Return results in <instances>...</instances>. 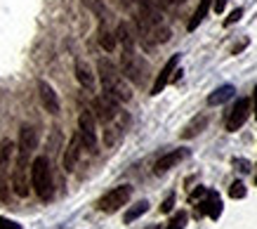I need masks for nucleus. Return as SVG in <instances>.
I'll list each match as a JSON object with an SVG mask.
<instances>
[{
    "mask_svg": "<svg viewBox=\"0 0 257 229\" xmlns=\"http://www.w3.org/2000/svg\"><path fill=\"white\" fill-rule=\"evenodd\" d=\"M189 156V151L187 149H177V151H170V154H165V156H161L156 161V166H154V173L156 175H163L168 173L170 168H175L182 161V158H187Z\"/></svg>",
    "mask_w": 257,
    "mask_h": 229,
    "instance_id": "2eb2a0df",
    "label": "nucleus"
},
{
    "mask_svg": "<svg viewBox=\"0 0 257 229\" xmlns=\"http://www.w3.org/2000/svg\"><path fill=\"white\" fill-rule=\"evenodd\" d=\"M97 71H99V80H101V90L104 95L116 99V102H127L130 99V90L123 83V76L118 73V69L109 59H99L97 62Z\"/></svg>",
    "mask_w": 257,
    "mask_h": 229,
    "instance_id": "f257e3e1",
    "label": "nucleus"
},
{
    "mask_svg": "<svg viewBox=\"0 0 257 229\" xmlns=\"http://www.w3.org/2000/svg\"><path fill=\"white\" fill-rule=\"evenodd\" d=\"M205 191H208L205 187H198V189H194L191 194H189V201H198V198H203V196H205Z\"/></svg>",
    "mask_w": 257,
    "mask_h": 229,
    "instance_id": "cd10ccee",
    "label": "nucleus"
},
{
    "mask_svg": "<svg viewBox=\"0 0 257 229\" xmlns=\"http://www.w3.org/2000/svg\"><path fill=\"white\" fill-rule=\"evenodd\" d=\"M38 92H40V102H43V106H45L47 113H59V97H57L55 87L50 85V83H45V80H40L38 83Z\"/></svg>",
    "mask_w": 257,
    "mask_h": 229,
    "instance_id": "ddd939ff",
    "label": "nucleus"
},
{
    "mask_svg": "<svg viewBox=\"0 0 257 229\" xmlns=\"http://www.w3.org/2000/svg\"><path fill=\"white\" fill-rule=\"evenodd\" d=\"M80 147H83V142H80L78 133H76L73 137H71V142H69V147H66V151H64V170H66V173L76 170V166H78Z\"/></svg>",
    "mask_w": 257,
    "mask_h": 229,
    "instance_id": "4468645a",
    "label": "nucleus"
},
{
    "mask_svg": "<svg viewBox=\"0 0 257 229\" xmlns=\"http://www.w3.org/2000/svg\"><path fill=\"white\" fill-rule=\"evenodd\" d=\"M130 196H133V187H130V184H120L116 189H111L109 194H104V196L99 198L97 208H99L101 213H116V210H120V208L130 201Z\"/></svg>",
    "mask_w": 257,
    "mask_h": 229,
    "instance_id": "20e7f679",
    "label": "nucleus"
},
{
    "mask_svg": "<svg viewBox=\"0 0 257 229\" xmlns=\"http://www.w3.org/2000/svg\"><path fill=\"white\" fill-rule=\"evenodd\" d=\"M120 71L125 78H130L135 85H142L147 78V64L142 62L140 55H135V50H123L120 55Z\"/></svg>",
    "mask_w": 257,
    "mask_h": 229,
    "instance_id": "7ed1b4c3",
    "label": "nucleus"
},
{
    "mask_svg": "<svg viewBox=\"0 0 257 229\" xmlns=\"http://www.w3.org/2000/svg\"><path fill=\"white\" fill-rule=\"evenodd\" d=\"M241 17H243V8H236L234 12H231V15L226 17L224 26H231V24H234V22H238V19H241Z\"/></svg>",
    "mask_w": 257,
    "mask_h": 229,
    "instance_id": "393cba45",
    "label": "nucleus"
},
{
    "mask_svg": "<svg viewBox=\"0 0 257 229\" xmlns=\"http://www.w3.org/2000/svg\"><path fill=\"white\" fill-rule=\"evenodd\" d=\"M92 106H94V111H97V119H99L101 123H111V121L118 116V102L106 95L97 97Z\"/></svg>",
    "mask_w": 257,
    "mask_h": 229,
    "instance_id": "9b49d317",
    "label": "nucleus"
},
{
    "mask_svg": "<svg viewBox=\"0 0 257 229\" xmlns=\"http://www.w3.org/2000/svg\"><path fill=\"white\" fill-rule=\"evenodd\" d=\"M224 8H226V0H215V12H224Z\"/></svg>",
    "mask_w": 257,
    "mask_h": 229,
    "instance_id": "c756f323",
    "label": "nucleus"
},
{
    "mask_svg": "<svg viewBox=\"0 0 257 229\" xmlns=\"http://www.w3.org/2000/svg\"><path fill=\"white\" fill-rule=\"evenodd\" d=\"M177 64H179V55H172L170 59L165 62V66L161 69V73L156 76L154 85H151V95H161V92H163V87L172 80V73L177 71Z\"/></svg>",
    "mask_w": 257,
    "mask_h": 229,
    "instance_id": "1a4fd4ad",
    "label": "nucleus"
},
{
    "mask_svg": "<svg viewBox=\"0 0 257 229\" xmlns=\"http://www.w3.org/2000/svg\"><path fill=\"white\" fill-rule=\"evenodd\" d=\"M123 5L125 8H130V5H133V0H123Z\"/></svg>",
    "mask_w": 257,
    "mask_h": 229,
    "instance_id": "473e14b6",
    "label": "nucleus"
},
{
    "mask_svg": "<svg viewBox=\"0 0 257 229\" xmlns=\"http://www.w3.org/2000/svg\"><path fill=\"white\" fill-rule=\"evenodd\" d=\"M172 5H182V3H187V0H170Z\"/></svg>",
    "mask_w": 257,
    "mask_h": 229,
    "instance_id": "2f4dec72",
    "label": "nucleus"
},
{
    "mask_svg": "<svg viewBox=\"0 0 257 229\" xmlns=\"http://www.w3.org/2000/svg\"><path fill=\"white\" fill-rule=\"evenodd\" d=\"M255 184H257V175H255Z\"/></svg>",
    "mask_w": 257,
    "mask_h": 229,
    "instance_id": "f704fd0d",
    "label": "nucleus"
},
{
    "mask_svg": "<svg viewBox=\"0 0 257 229\" xmlns=\"http://www.w3.org/2000/svg\"><path fill=\"white\" fill-rule=\"evenodd\" d=\"M31 187L36 189L43 201L52 198V170H50V161L47 156L33 158L31 163Z\"/></svg>",
    "mask_w": 257,
    "mask_h": 229,
    "instance_id": "f03ea898",
    "label": "nucleus"
},
{
    "mask_svg": "<svg viewBox=\"0 0 257 229\" xmlns=\"http://www.w3.org/2000/svg\"><path fill=\"white\" fill-rule=\"evenodd\" d=\"M0 229H22V224L10 220V217H0Z\"/></svg>",
    "mask_w": 257,
    "mask_h": 229,
    "instance_id": "a878e982",
    "label": "nucleus"
},
{
    "mask_svg": "<svg viewBox=\"0 0 257 229\" xmlns=\"http://www.w3.org/2000/svg\"><path fill=\"white\" fill-rule=\"evenodd\" d=\"M151 229H161V227H151Z\"/></svg>",
    "mask_w": 257,
    "mask_h": 229,
    "instance_id": "72a5a7b5",
    "label": "nucleus"
},
{
    "mask_svg": "<svg viewBox=\"0 0 257 229\" xmlns=\"http://www.w3.org/2000/svg\"><path fill=\"white\" fill-rule=\"evenodd\" d=\"M76 78H78V83L83 87H87V90H92L94 87V76H92V71H90V66H87L85 62H76Z\"/></svg>",
    "mask_w": 257,
    "mask_h": 229,
    "instance_id": "a211bd4d",
    "label": "nucleus"
},
{
    "mask_svg": "<svg viewBox=\"0 0 257 229\" xmlns=\"http://www.w3.org/2000/svg\"><path fill=\"white\" fill-rule=\"evenodd\" d=\"M252 102H255V119H257V87H255V92H252Z\"/></svg>",
    "mask_w": 257,
    "mask_h": 229,
    "instance_id": "7c9ffc66",
    "label": "nucleus"
},
{
    "mask_svg": "<svg viewBox=\"0 0 257 229\" xmlns=\"http://www.w3.org/2000/svg\"><path fill=\"white\" fill-rule=\"evenodd\" d=\"M250 116V99H236V104L231 106V111H229V116H226V130L229 133H236L238 128L248 121Z\"/></svg>",
    "mask_w": 257,
    "mask_h": 229,
    "instance_id": "0eeeda50",
    "label": "nucleus"
},
{
    "mask_svg": "<svg viewBox=\"0 0 257 229\" xmlns=\"http://www.w3.org/2000/svg\"><path fill=\"white\" fill-rule=\"evenodd\" d=\"M172 205H175V196L170 194V196H168V198L163 201V203H161V213H170Z\"/></svg>",
    "mask_w": 257,
    "mask_h": 229,
    "instance_id": "bb28decb",
    "label": "nucleus"
},
{
    "mask_svg": "<svg viewBox=\"0 0 257 229\" xmlns=\"http://www.w3.org/2000/svg\"><path fill=\"white\" fill-rule=\"evenodd\" d=\"M229 196L231 198H243L245 196V184H243V182H234V184L229 187Z\"/></svg>",
    "mask_w": 257,
    "mask_h": 229,
    "instance_id": "b1692460",
    "label": "nucleus"
},
{
    "mask_svg": "<svg viewBox=\"0 0 257 229\" xmlns=\"http://www.w3.org/2000/svg\"><path fill=\"white\" fill-rule=\"evenodd\" d=\"M36 147H38V133H36V128L31 126H24L22 130H19V156L24 158H31V154L36 151Z\"/></svg>",
    "mask_w": 257,
    "mask_h": 229,
    "instance_id": "f8f14e48",
    "label": "nucleus"
},
{
    "mask_svg": "<svg viewBox=\"0 0 257 229\" xmlns=\"http://www.w3.org/2000/svg\"><path fill=\"white\" fill-rule=\"evenodd\" d=\"M187 220H189L187 210H179L177 215H172V220L168 222V227H165V229H184V224H187Z\"/></svg>",
    "mask_w": 257,
    "mask_h": 229,
    "instance_id": "5701e85b",
    "label": "nucleus"
},
{
    "mask_svg": "<svg viewBox=\"0 0 257 229\" xmlns=\"http://www.w3.org/2000/svg\"><path fill=\"white\" fill-rule=\"evenodd\" d=\"M234 95H236V87L234 85H222V87H217V90H212V92H210L208 104H210V106H219V104L229 102Z\"/></svg>",
    "mask_w": 257,
    "mask_h": 229,
    "instance_id": "dca6fc26",
    "label": "nucleus"
},
{
    "mask_svg": "<svg viewBox=\"0 0 257 229\" xmlns=\"http://www.w3.org/2000/svg\"><path fill=\"white\" fill-rule=\"evenodd\" d=\"M116 40L123 45V50H135V36L133 31H130V26L125 24V22H120L116 29Z\"/></svg>",
    "mask_w": 257,
    "mask_h": 229,
    "instance_id": "f3484780",
    "label": "nucleus"
},
{
    "mask_svg": "<svg viewBox=\"0 0 257 229\" xmlns=\"http://www.w3.org/2000/svg\"><path fill=\"white\" fill-rule=\"evenodd\" d=\"M147 210H149V203H147V201H140V203H135L133 208H130V210L123 215V220L130 224V222H135L137 217H142V215L147 213Z\"/></svg>",
    "mask_w": 257,
    "mask_h": 229,
    "instance_id": "4be33fe9",
    "label": "nucleus"
},
{
    "mask_svg": "<svg viewBox=\"0 0 257 229\" xmlns=\"http://www.w3.org/2000/svg\"><path fill=\"white\" fill-rule=\"evenodd\" d=\"M12 154V142H5L0 147V201L10 198V182H8V161Z\"/></svg>",
    "mask_w": 257,
    "mask_h": 229,
    "instance_id": "9d476101",
    "label": "nucleus"
},
{
    "mask_svg": "<svg viewBox=\"0 0 257 229\" xmlns=\"http://www.w3.org/2000/svg\"><path fill=\"white\" fill-rule=\"evenodd\" d=\"M234 166L238 168L241 173H250V163H248V161H243V158H236V161H234Z\"/></svg>",
    "mask_w": 257,
    "mask_h": 229,
    "instance_id": "c85d7f7f",
    "label": "nucleus"
},
{
    "mask_svg": "<svg viewBox=\"0 0 257 229\" xmlns=\"http://www.w3.org/2000/svg\"><path fill=\"white\" fill-rule=\"evenodd\" d=\"M116 33H111L109 29H106V26H101L99 29V45L104 50H106V52H113V50H116Z\"/></svg>",
    "mask_w": 257,
    "mask_h": 229,
    "instance_id": "412c9836",
    "label": "nucleus"
},
{
    "mask_svg": "<svg viewBox=\"0 0 257 229\" xmlns=\"http://www.w3.org/2000/svg\"><path fill=\"white\" fill-rule=\"evenodd\" d=\"M78 137L83 147L90 151H97V126H94L92 111H83L78 116Z\"/></svg>",
    "mask_w": 257,
    "mask_h": 229,
    "instance_id": "39448f33",
    "label": "nucleus"
},
{
    "mask_svg": "<svg viewBox=\"0 0 257 229\" xmlns=\"http://www.w3.org/2000/svg\"><path fill=\"white\" fill-rule=\"evenodd\" d=\"M205 126H208V116H205V113H203V116H196V119L182 130V137H184V140H191V137H196L198 133H203Z\"/></svg>",
    "mask_w": 257,
    "mask_h": 229,
    "instance_id": "6ab92c4d",
    "label": "nucleus"
},
{
    "mask_svg": "<svg viewBox=\"0 0 257 229\" xmlns=\"http://www.w3.org/2000/svg\"><path fill=\"white\" fill-rule=\"evenodd\" d=\"M203 215H208L212 220H217L219 215H222V198H219L217 191L208 189L205 196H203V201H198V205H196V217H203Z\"/></svg>",
    "mask_w": 257,
    "mask_h": 229,
    "instance_id": "423d86ee",
    "label": "nucleus"
},
{
    "mask_svg": "<svg viewBox=\"0 0 257 229\" xmlns=\"http://www.w3.org/2000/svg\"><path fill=\"white\" fill-rule=\"evenodd\" d=\"M210 5H212V0H201V3H198V8H196L194 17L189 19V24H187L189 31H196V26H198V24L203 22V19H205V15H208V10H210Z\"/></svg>",
    "mask_w": 257,
    "mask_h": 229,
    "instance_id": "aec40b11",
    "label": "nucleus"
},
{
    "mask_svg": "<svg viewBox=\"0 0 257 229\" xmlns=\"http://www.w3.org/2000/svg\"><path fill=\"white\" fill-rule=\"evenodd\" d=\"M26 173H29V158L17 156V166L15 173H12V187L19 196H29V180H26Z\"/></svg>",
    "mask_w": 257,
    "mask_h": 229,
    "instance_id": "6e6552de",
    "label": "nucleus"
}]
</instances>
